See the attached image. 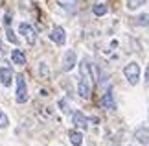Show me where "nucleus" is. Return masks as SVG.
Instances as JSON below:
<instances>
[{
	"label": "nucleus",
	"instance_id": "aec40b11",
	"mask_svg": "<svg viewBox=\"0 0 149 146\" xmlns=\"http://www.w3.org/2000/svg\"><path fill=\"white\" fill-rule=\"evenodd\" d=\"M4 26L6 28L11 26V15H4Z\"/></svg>",
	"mask_w": 149,
	"mask_h": 146
},
{
	"label": "nucleus",
	"instance_id": "20e7f679",
	"mask_svg": "<svg viewBox=\"0 0 149 146\" xmlns=\"http://www.w3.org/2000/svg\"><path fill=\"white\" fill-rule=\"evenodd\" d=\"M19 32L22 33V35H26V39H28V43H30V44H35L37 33H35V30H33L31 24H28V22H22V24L19 26Z\"/></svg>",
	"mask_w": 149,
	"mask_h": 146
},
{
	"label": "nucleus",
	"instance_id": "7ed1b4c3",
	"mask_svg": "<svg viewBox=\"0 0 149 146\" xmlns=\"http://www.w3.org/2000/svg\"><path fill=\"white\" fill-rule=\"evenodd\" d=\"M28 100V87H26V80L24 76H19L17 78V102L24 104Z\"/></svg>",
	"mask_w": 149,
	"mask_h": 146
},
{
	"label": "nucleus",
	"instance_id": "ddd939ff",
	"mask_svg": "<svg viewBox=\"0 0 149 146\" xmlns=\"http://www.w3.org/2000/svg\"><path fill=\"white\" fill-rule=\"evenodd\" d=\"M92 11H94L96 17H101V15L107 13V6H105V4H94V6H92Z\"/></svg>",
	"mask_w": 149,
	"mask_h": 146
},
{
	"label": "nucleus",
	"instance_id": "6ab92c4d",
	"mask_svg": "<svg viewBox=\"0 0 149 146\" xmlns=\"http://www.w3.org/2000/svg\"><path fill=\"white\" fill-rule=\"evenodd\" d=\"M39 72H41V74L44 76V78H46V76L50 74V71L46 68V63H39Z\"/></svg>",
	"mask_w": 149,
	"mask_h": 146
},
{
	"label": "nucleus",
	"instance_id": "f3484780",
	"mask_svg": "<svg viewBox=\"0 0 149 146\" xmlns=\"http://www.w3.org/2000/svg\"><path fill=\"white\" fill-rule=\"evenodd\" d=\"M136 24H146V26H149V15H140L138 19H136Z\"/></svg>",
	"mask_w": 149,
	"mask_h": 146
},
{
	"label": "nucleus",
	"instance_id": "423d86ee",
	"mask_svg": "<svg viewBox=\"0 0 149 146\" xmlns=\"http://www.w3.org/2000/svg\"><path fill=\"white\" fill-rule=\"evenodd\" d=\"M50 39L54 41L55 44L63 46V44H65V41H66V33H65V30H63L61 26H57V28H54V30H52V33H50Z\"/></svg>",
	"mask_w": 149,
	"mask_h": 146
},
{
	"label": "nucleus",
	"instance_id": "412c9836",
	"mask_svg": "<svg viewBox=\"0 0 149 146\" xmlns=\"http://www.w3.org/2000/svg\"><path fill=\"white\" fill-rule=\"evenodd\" d=\"M59 107L63 109V113H68V106H66V102H65V100H61V102H59Z\"/></svg>",
	"mask_w": 149,
	"mask_h": 146
},
{
	"label": "nucleus",
	"instance_id": "dca6fc26",
	"mask_svg": "<svg viewBox=\"0 0 149 146\" xmlns=\"http://www.w3.org/2000/svg\"><path fill=\"white\" fill-rule=\"evenodd\" d=\"M59 4L63 8H66V9H74L76 4H77V0H59Z\"/></svg>",
	"mask_w": 149,
	"mask_h": 146
},
{
	"label": "nucleus",
	"instance_id": "6e6552de",
	"mask_svg": "<svg viewBox=\"0 0 149 146\" xmlns=\"http://www.w3.org/2000/svg\"><path fill=\"white\" fill-rule=\"evenodd\" d=\"M11 81H13V71L9 67H2L0 68V83L4 87H9Z\"/></svg>",
	"mask_w": 149,
	"mask_h": 146
},
{
	"label": "nucleus",
	"instance_id": "f257e3e1",
	"mask_svg": "<svg viewBox=\"0 0 149 146\" xmlns=\"http://www.w3.org/2000/svg\"><path fill=\"white\" fill-rule=\"evenodd\" d=\"M123 74H125V78H127V81L131 85H136L140 81V65L138 63H129V65H125Z\"/></svg>",
	"mask_w": 149,
	"mask_h": 146
},
{
	"label": "nucleus",
	"instance_id": "1a4fd4ad",
	"mask_svg": "<svg viewBox=\"0 0 149 146\" xmlns=\"http://www.w3.org/2000/svg\"><path fill=\"white\" fill-rule=\"evenodd\" d=\"M134 139H136L140 144L147 146V144H149V130H147V128H144V126L138 128V130L134 131Z\"/></svg>",
	"mask_w": 149,
	"mask_h": 146
},
{
	"label": "nucleus",
	"instance_id": "0eeeda50",
	"mask_svg": "<svg viewBox=\"0 0 149 146\" xmlns=\"http://www.w3.org/2000/svg\"><path fill=\"white\" fill-rule=\"evenodd\" d=\"M100 106L105 107V109H116V104H114V95H112V89H107V92L101 96L100 100Z\"/></svg>",
	"mask_w": 149,
	"mask_h": 146
},
{
	"label": "nucleus",
	"instance_id": "4be33fe9",
	"mask_svg": "<svg viewBox=\"0 0 149 146\" xmlns=\"http://www.w3.org/2000/svg\"><path fill=\"white\" fill-rule=\"evenodd\" d=\"M146 81H147V85H149V65H147V71H146Z\"/></svg>",
	"mask_w": 149,
	"mask_h": 146
},
{
	"label": "nucleus",
	"instance_id": "a211bd4d",
	"mask_svg": "<svg viewBox=\"0 0 149 146\" xmlns=\"http://www.w3.org/2000/svg\"><path fill=\"white\" fill-rule=\"evenodd\" d=\"M8 124H9L8 116H6V115H4V111L0 109V128H6V126H8Z\"/></svg>",
	"mask_w": 149,
	"mask_h": 146
},
{
	"label": "nucleus",
	"instance_id": "f8f14e48",
	"mask_svg": "<svg viewBox=\"0 0 149 146\" xmlns=\"http://www.w3.org/2000/svg\"><path fill=\"white\" fill-rule=\"evenodd\" d=\"M68 137H70V142L74 144V146H81V142H83V135L79 131H70L68 133Z\"/></svg>",
	"mask_w": 149,
	"mask_h": 146
},
{
	"label": "nucleus",
	"instance_id": "4468645a",
	"mask_svg": "<svg viewBox=\"0 0 149 146\" xmlns=\"http://www.w3.org/2000/svg\"><path fill=\"white\" fill-rule=\"evenodd\" d=\"M146 0H127V8L129 9H138L140 6H144Z\"/></svg>",
	"mask_w": 149,
	"mask_h": 146
},
{
	"label": "nucleus",
	"instance_id": "9b49d317",
	"mask_svg": "<svg viewBox=\"0 0 149 146\" xmlns=\"http://www.w3.org/2000/svg\"><path fill=\"white\" fill-rule=\"evenodd\" d=\"M11 61H13L15 65H24V63H26V56L22 54V50H13V52H11Z\"/></svg>",
	"mask_w": 149,
	"mask_h": 146
},
{
	"label": "nucleus",
	"instance_id": "39448f33",
	"mask_svg": "<svg viewBox=\"0 0 149 146\" xmlns=\"http://www.w3.org/2000/svg\"><path fill=\"white\" fill-rule=\"evenodd\" d=\"M90 92H92V81L81 78V80H79V83H77V95L87 100V98H90Z\"/></svg>",
	"mask_w": 149,
	"mask_h": 146
},
{
	"label": "nucleus",
	"instance_id": "2eb2a0df",
	"mask_svg": "<svg viewBox=\"0 0 149 146\" xmlns=\"http://www.w3.org/2000/svg\"><path fill=\"white\" fill-rule=\"evenodd\" d=\"M6 37H8V41H9V43H13V44H19V39H17V35L13 33V30H11V28H8V30H6Z\"/></svg>",
	"mask_w": 149,
	"mask_h": 146
},
{
	"label": "nucleus",
	"instance_id": "9d476101",
	"mask_svg": "<svg viewBox=\"0 0 149 146\" xmlns=\"http://www.w3.org/2000/svg\"><path fill=\"white\" fill-rule=\"evenodd\" d=\"M72 120H74V124L79 126V128H87L88 126V118L81 113V111H76V113L72 115Z\"/></svg>",
	"mask_w": 149,
	"mask_h": 146
},
{
	"label": "nucleus",
	"instance_id": "5701e85b",
	"mask_svg": "<svg viewBox=\"0 0 149 146\" xmlns=\"http://www.w3.org/2000/svg\"><path fill=\"white\" fill-rule=\"evenodd\" d=\"M0 50H2V43H0Z\"/></svg>",
	"mask_w": 149,
	"mask_h": 146
},
{
	"label": "nucleus",
	"instance_id": "f03ea898",
	"mask_svg": "<svg viewBox=\"0 0 149 146\" xmlns=\"http://www.w3.org/2000/svg\"><path fill=\"white\" fill-rule=\"evenodd\" d=\"M76 61H77L76 52H74V50H66L65 56H63V61H61V68H63L65 72H70L72 68L76 67Z\"/></svg>",
	"mask_w": 149,
	"mask_h": 146
}]
</instances>
